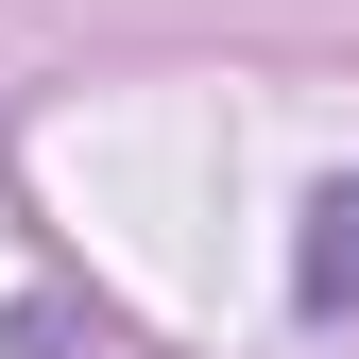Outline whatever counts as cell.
<instances>
[{
    "instance_id": "cell-1",
    "label": "cell",
    "mask_w": 359,
    "mask_h": 359,
    "mask_svg": "<svg viewBox=\"0 0 359 359\" xmlns=\"http://www.w3.org/2000/svg\"><path fill=\"white\" fill-rule=\"evenodd\" d=\"M308 308H359V189L308 205Z\"/></svg>"
}]
</instances>
